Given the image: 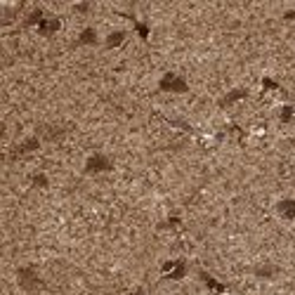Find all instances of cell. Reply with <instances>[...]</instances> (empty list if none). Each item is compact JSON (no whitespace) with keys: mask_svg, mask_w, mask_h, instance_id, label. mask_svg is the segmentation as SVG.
Segmentation results:
<instances>
[{"mask_svg":"<svg viewBox=\"0 0 295 295\" xmlns=\"http://www.w3.org/2000/svg\"><path fill=\"white\" fill-rule=\"evenodd\" d=\"M279 215H281V217H288V220L295 217V201H281V203H279Z\"/></svg>","mask_w":295,"mask_h":295,"instance_id":"1","label":"cell"}]
</instances>
